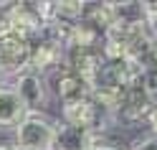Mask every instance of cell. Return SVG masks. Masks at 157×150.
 I'll use <instances>...</instances> for the list:
<instances>
[{
    "instance_id": "obj_1",
    "label": "cell",
    "mask_w": 157,
    "mask_h": 150,
    "mask_svg": "<svg viewBox=\"0 0 157 150\" xmlns=\"http://www.w3.org/2000/svg\"><path fill=\"white\" fill-rule=\"evenodd\" d=\"M56 122L43 112H25L15 125V150H51Z\"/></svg>"
},
{
    "instance_id": "obj_2",
    "label": "cell",
    "mask_w": 157,
    "mask_h": 150,
    "mask_svg": "<svg viewBox=\"0 0 157 150\" xmlns=\"http://www.w3.org/2000/svg\"><path fill=\"white\" fill-rule=\"evenodd\" d=\"M10 89L21 97V102L25 104L28 112H41V109L48 107V99H51V92H48V84H46V76L31 71V69H28V71L15 74Z\"/></svg>"
},
{
    "instance_id": "obj_3",
    "label": "cell",
    "mask_w": 157,
    "mask_h": 150,
    "mask_svg": "<svg viewBox=\"0 0 157 150\" xmlns=\"http://www.w3.org/2000/svg\"><path fill=\"white\" fill-rule=\"evenodd\" d=\"M61 117H63L66 125L84 127V130H89V132H94V135L99 132V127H104L101 125L104 120H112V117H106L89 97H81V99H74V102L61 104Z\"/></svg>"
},
{
    "instance_id": "obj_4",
    "label": "cell",
    "mask_w": 157,
    "mask_h": 150,
    "mask_svg": "<svg viewBox=\"0 0 157 150\" xmlns=\"http://www.w3.org/2000/svg\"><path fill=\"white\" fill-rule=\"evenodd\" d=\"M28 66H31V41L13 33L0 36V69L15 76L21 71H28Z\"/></svg>"
},
{
    "instance_id": "obj_5",
    "label": "cell",
    "mask_w": 157,
    "mask_h": 150,
    "mask_svg": "<svg viewBox=\"0 0 157 150\" xmlns=\"http://www.w3.org/2000/svg\"><path fill=\"white\" fill-rule=\"evenodd\" d=\"M150 109H152V102H150V94H147V89L142 84H134V87L124 89L122 107H119V117L122 120H127V122L144 120Z\"/></svg>"
},
{
    "instance_id": "obj_6",
    "label": "cell",
    "mask_w": 157,
    "mask_h": 150,
    "mask_svg": "<svg viewBox=\"0 0 157 150\" xmlns=\"http://www.w3.org/2000/svg\"><path fill=\"white\" fill-rule=\"evenodd\" d=\"M94 132L84 127H74V125H56V135H53V143L51 150H89L94 143Z\"/></svg>"
},
{
    "instance_id": "obj_7",
    "label": "cell",
    "mask_w": 157,
    "mask_h": 150,
    "mask_svg": "<svg viewBox=\"0 0 157 150\" xmlns=\"http://www.w3.org/2000/svg\"><path fill=\"white\" fill-rule=\"evenodd\" d=\"M28 112L25 104L21 102L10 87H0V127L3 130H15V125L23 120V115Z\"/></svg>"
},
{
    "instance_id": "obj_8",
    "label": "cell",
    "mask_w": 157,
    "mask_h": 150,
    "mask_svg": "<svg viewBox=\"0 0 157 150\" xmlns=\"http://www.w3.org/2000/svg\"><path fill=\"white\" fill-rule=\"evenodd\" d=\"M51 87H53V94L58 97L61 104L74 102V99H81V97H89V84H86L84 79H78L76 74H71V71L58 74Z\"/></svg>"
},
{
    "instance_id": "obj_9",
    "label": "cell",
    "mask_w": 157,
    "mask_h": 150,
    "mask_svg": "<svg viewBox=\"0 0 157 150\" xmlns=\"http://www.w3.org/2000/svg\"><path fill=\"white\" fill-rule=\"evenodd\" d=\"M142 13L147 21V33L157 43V3H142Z\"/></svg>"
},
{
    "instance_id": "obj_10",
    "label": "cell",
    "mask_w": 157,
    "mask_h": 150,
    "mask_svg": "<svg viewBox=\"0 0 157 150\" xmlns=\"http://www.w3.org/2000/svg\"><path fill=\"white\" fill-rule=\"evenodd\" d=\"M129 150H157V135L155 132H147V135H140L129 143Z\"/></svg>"
},
{
    "instance_id": "obj_11",
    "label": "cell",
    "mask_w": 157,
    "mask_h": 150,
    "mask_svg": "<svg viewBox=\"0 0 157 150\" xmlns=\"http://www.w3.org/2000/svg\"><path fill=\"white\" fill-rule=\"evenodd\" d=\"M8 5L10 3H0V36L8 33Z\"/></svg>"
},
{
    "instance_id": "obj_12",
    "label": "cell",
    "mask_w": 157,
    "mask_h": 150,
    "mask_svg": "<svg viewBox=\"0 0 157 150\" xmlns=\"http://www.w3.org/2000/svg\"><path fill=\"white\" fill-rule=\"evenodd\" d=\"M89 150H119L117 145H112V143H106V140H99V137H94V143H91V148Z\"/></svg>"
},
{
    "instance_id": "obj_13",
    "label": "cell",
    "mask_w": 157,
    "mask_h": 150,
    "mask_svg": "<svg viewBox=\"0 0 157 150\" xmlns=\"http://www.w3.org/2000/svg\"><path fill=\"white\" fill-rule=\"evenodd\" d=\"M144 120H147V125H150V132H155V135H157V107H152L150 112H147V117H144Z\"/></svg>"
},
{
    "instance_id": "obj_14",
    "label": "cell",
    "mask_w": 157,
    "mask_h": 150,
    "mask_svg": "<svg viewBox=\"0 0 157 150\" xmlns=\"http://www.w3.org/2000/svg\"><path fill=\"white\" fill-rule=\"evenodd\" d=\"M0 150H15V148H10V145H0Z\"/></svg>"
},
{
    "instance_id": "obj_15",
    "label": "cell",
    "mask_w": 157,
    "mask_h": 150,
    "mask_svg": "<svg viewBox=\"0 0 157 150\" xmlns=\"http://www.w3.org/2000/svg\"><path fill=\"white\" fill-rule=\"evenodd\" d=\"M3 79H5V71H3V69H0V84H3Z\"/></svg>"
}]
</instances>
